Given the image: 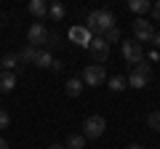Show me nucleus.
Masks as SVG:
<instances>
[{
    "instance_id": "20e7f679",
    "label": "nucleus",
    "mask_w": 160,
    "mask_h": 149,
    "mask_svg": "<svg viewBox=\"0 0 160 149\" xmlns=\"http://www.w3.org/2000/svg\"><path fill=\"white\" fill-rule=\"evenodd\" d=\"M48 35H51V32H48L46 24H43V22H35L32 27L27 29V43L32 48H43V46H48Z\"/></svg>"
},
{
    "instance_id": "f257e3e1",
    "label": "nucleus",
    "mask_w": 160,
    "mask_h": 149,
    "mask_svg": "<svg viewBox=\"0 0 160 149\" xmlns=\"http://www.w3.org/2000/svg\"><path fill=\"white\" fill-rule=\"evenodd\" d=\"M86 29L91 32V37H104V35L109 32V29H115V16L109 11H91L88 13V19H86Z\"/></svg>"
},
{
    "instance_id": "9b49d317",
    "label": "nucleus",
    "mask_w": 160,
    "mask_h": 149,
    "mask_svg": "<svg viewBox=\"0 0 160 149\" xmlns=\"http://www.w3.org/2000/svg\"><path fill=\"white\" fill-rule=\"evenodd\" d=\"M16 88V74L13 72H0V93H11Z\"/></svg>"
},
{
    "instance_id": "c756f323",
    "label": "nucleus",
    "mask_w": 160,
    "mask_h": 149,
    "mask_svg": "<svg viewBox=\"0 0 160 149\" xmlns=\"http://www.w3.org/2000/svg\"><path fill=\"white\" fill-rule=\"evenodd\" d=\"M128 149H144V147H139V144H131V147H128Z\"/></svg>"
},
{
    "instance_id": "6e6552de",
    "label": "nucleus",
    "mask_w": 160,
    "mask_h": 149,
    "mask_svg": "<svg viewBox=\"0 0 160 149\" xmlns=\"http://www.w3.org/2000/svg\"><path fill=\"white\" fill-rule=\"evenodd\" d=\"M69 40L75 43V46H80V48H88L91 46V32H88L83 24H75V27H69Z\"/></svg>"
},
{
    "instance_id": "f8f14e48",
    "label": "nucleus",
    "mask_w": 160,
    "mask_h": 149,
    "mask_svg": "<svg viewBox=\"0 0 160 149\" xmlns=\"http://www.w3.org/2000/svg\"><path fill=\"white\" fill-rule=\"evenodd\" d=\"M64 91H67L69 99L80 96V93H83V80H80V77H69V80L64 83Z\"/></svg>"
},
{
    "instance_id": "dca6fc26",
    "label": "nucleus",
    "mask_w": 160,
    "mask_h": 149,
    "mask_svg": "<svg viewBox=\"0 0 160 149\" xmlns=\"http://www.w3.org/2000/svg\"><path fill=\"white\" fill-rule=\"evenodd\" d=\"M83 147H86V138H83V133H69V136H67L64 149H83Z\"/></svg>"
},
{
    "instance_id": "423d86ee",
    "label": "nucleus",
    "mask_w": 160,
    "mask_h": 149,
    "mask_svg": "<svg viewBox=\"0 0 160 149\" xmlns=\"http://www.w3.org/2000/svg\"><path fill=\"white\" fill-rule=\"evenodd\" d=\"M133 37H136V43L142 46V43H152L155 37V27L149 19H136L133 22Z\"/></svg>"
},
{
    "instance_id": "1a4fd4ad",
    "label": "nucleus",
    "mask_w": 160,
    "mask_h": 149,
    "mask_svg": "<svg viewBox=\"0 0 160 149\" xmlns=\"http://www.w3.org/2000/svg\"><path fill=\"white\" fill-rule=\"evenodd\" d=\"M88 51H91V56L96 59L99 64H104V61L109 59V46L104 43V37H93L91 46H88Z\"/></svg>"
},
{
    "instance_id": "f03ea898",
    "label": "nucleus",
    "mask_w": 160,
    "mask_h": 149,
    "mask_svg": "<svg viewBox=\"0 0 160 149\" xmlns=\"http://www.w3.org/2000/svg\"><path fill=\"white\" fill-rule=\"evenodd\" d=\"M149 80H152V67H149L147 61L136 64V67H131V74H128V85L131 88H147Z\"/></svg>"
},
{
    "instance_id": "39448f33",
    "label": "nucleus",
    "mask_w": 160,
    "mask_h": 149,
    "mask_svg": "<svg viewBox=\"0 0 160 149\" xmlns=\"http://www.w3.org/2000/svg\"><path fill=\"white\" fill-rule=\"evenodd\" d=\"M80 80H83V85H102L104 80H107V69L102 67V64H88L86 69H83V77H80Z\"/></svg>"
},
{
    "instance_id": "cd10ccee",
    "label": "nucleus",
    "mask_w": 160,
    "mask_h": 149,
    "mask_svg": "<svg viewBox=\"0 0 160 149\" xmlns=\"http://www.w3.org/2000/svg\"><path fill=\"white\" fill-rule=\"evenodd\" d=\"M48 149H64V144H51Z\"/></svg>"
},
{
    "instance_id": "393cba45",
    "label": "nucleus",
    "mask_w": 160,
    "mask_h": 149,
    "mask_svg": "<svg viewBox=\"0 0 160 149\" xmlns=\"http://www.w3.org/2000/svg\"><path fill=\"white\" fill-rule=\"evenodd\" d=\"M147 56H149V61H152V64H158V61H160V53H158V51H155V48H152V51H149V53H147Z\"/></svg>"
},
{
    "instance_id": "5701e85b",
    "label": "nucleus",
    "mask_w": 160,
    "mask_h": 149,
    "mask_svg": "<svg viewBox=\"0 0 160 149\" xmlns=\"http://www.w3.org/2000/svg\"><path fill=\"white\" fill-rule=\"evenodd\" d=\"M56 46H59V35L51 32V35H48V51H51V48H56Z\"/></svg>"
},
{
    "instance_id": "9d476101",
    "label": "nucleus",
    "mask_w": 160,
    "mask_h": 149,
    "mask_svg": "<svg viewBox=\"0 0 160 149\" xmlns=\"http://www.w3.org/2000/svg\"><path fill=\"white\" fill-rule=\"evenodd\" d=\"M27 11L32 13L35 19H46L48 16V3H46V0H29V3H27Z\"/></svg>"
},
{
    "instance_id": "412c9836",
    "label": "nucleus",
    "mask_w": 160,
    "mask_h": 149,
    "mask_svg": "<svg viewBox=\"0 0 160 149\" xmlns=\"http://www.w3.org/2000/svg\"><path fill=\"white\" fill-rule=\"evenodd\" d=\"M104 43H107V46H109V43H120V29H118V27L109 29V32L104 35Z\"/></svg>"
},
{
    "instance_id": "4be33fe9",
    "label": "nucleus",
    "mask_w": 160,
    "mask_h": 149,
    "mask_svg": "<svg viewBox=\"0 0 160 149\" xmlns=\"http://www.w3.org/2000/svg\"><path fill=\"white\" fill-rule=\"evenodd\" d=\"M8 125H11V115L6 109H0V128H8Z\"/></svg>"
},
{
    "instance_id": "4468645a",
    "label": "nucleus",
    "mask_w": 160,
    "mask_h": 149,
    "mask_svg": "<svg viewBox=\"0 0 160 149\" xmlns=\"http://www.w3.org/2000/svg\"><path fill=\"white\" fill-rule=\"evenodd\" d=\"M64 13H67V8H64L62 3H51V6H48V19H51V22H64Z\"/></svg>"
},
{
    "instance_id": "aec40b11",
    "label": "nucleus",
    "mask_w": 160,
    "mask_h": 149,
    "mask_svg": "<svg viewBox=\"0 0 160 149\" xmlns=\"http://www.w3.org/2000/svg\"><path fill=\"white\" fill-rule=\"evenodd\" d=\"M147 123H149V128H155V131H160V109H155V112H149Z\"/></svg>"
},
{
    "instance_id": "a211bd4d",
    "label": "nucleus",
    "mask_w": 160,
    "mask_h": 149,
    "mask_svg": "<svg viewBox=\"0 0 160 149\" xmlns=\"http://www.w3.org/2000/svg\"><path fill=\"white\" fill-rule=\"evenodd\" d=\"M149 8H152L149 0H131V3H128V11L131 13H147Z\"/></svg>"
},
{
    "instance_id": "2eb2a0df",
    "label": "nucleus",
    "mask_w": 160,
    "mask_h": 149,
    "mask_svg": "<svg viewBox=\"0 0 160 149\" xmlns=\"http://www.w3.org/2000/svg\"><path fill=\"white\" fill-rule=\"evenodd\" d=\"M38 51H40V48H32V46H24L22 51L16 53V56H19V61H22V64H27V61H32V64H35V59H38Z\"/></svg>"
},
{
    "instance_id": "c85d7f7f",
    "label": "nucleus",
    "mask_w": 160,
    "mask_h": 149,
    "mask_svg": "<svg viewBox=\"0 0 160 149\" xmlns=\"http://www.w3.org/2000/svg\"><path fill=\"white\" fill-rule=\"evenodd\" d=\"M0 149H8V144H6V138H0Z\"/></svg>"
},
{
    "instance_id": "a878e982",
    "label": "nucleus",
    "mask_w": 160,
    "mask_h": 149,
    "mask_svg": "<svg viewBox=\"0 0 160 149\" xmlns=\"http://www.w3.org/2000/svg\"><path fill=\"white\" fill-rule=\"evenodd\" d=\"M62 67H64V64L59 61V59H53V64H51V69H53V72H62Z\"/></svg>"
},
{
    "instance_id": "bb28decb",
    "label": "nucleus",
    "mask_w": 160,
    "mask_h": 149,
    "mask_svg": "<svg viewBox=\"0 0 160 149\" xmlns=\"http://www.w3.org/2000/svg\"><path fill=\"white\" fill-rule=\"evenodd\" d=\"M152 43H155V51L160 48V32H155V37H152Z\"/></svg>"
},
{
    "instance_id": "7ed1b4c3",
    "label": "nucleus",
    "mask_w": 160,
    "mask_h": 149,
    "mask_svg": "<svg viewBox=\"0 0 160 149\" xmlns=\"http://www.w3.org/2000/svg\"><path fill=\"white\" fill-rule=\"evenodd\" d=\"M104 131H107V120H104L102 115H91V117H86L83 120V138H102L104 136Z\"/></svg>"
},
{
    "instance_id": "b1692460",
    "label": "nucleus",
    "mask_w": 160,
    "mask_h": 149,
    "mask_svg": "<svg viewBox=\"0 0 160 149\" xmlns=\"http://www.w3.org/2000/svg\"><path fill=\"white\" fill-rule=\"evenodd\" d=\"M149 11H152V16H155V22H160V0H158V3H155L152 8H149Z\"/></svg>"
},
{
    "instance_id": "6ab92c4d",
    "label": "nucleus",
    "mask_w": 160,
    "mask_h": 149,
    "mask_svg": "<svg viewBox=\"0 0 160 149\" xmlns=\"http://www.w3.org/2000/svg\"><path fill=\"white\" fill-rule=\"evenodd\" d=\"M126 85H128V83H126V77H120V74H115L112 80H109V88H112L115 93H120V91H123Z\"/></svg>"
},
{
    "instance_id": "0eeeda50",
    "label": "nucleus",
    "mask_w": 160,
    "mask_h": 149,
    "mask_svg": "<svg viewBox=\"0 0 160 149\" xmlns=\"http://www.w3.org/2000/svg\"><path fill=\"white\" fill-rule=\"evenodd\" d=\"M120 48H123V59H126V61L131 64V67H136V64H142V61H144V48L139 46V43L126 40Z\"/></svg>"
},
{
    "instance_id": "f3484780",
    "label": "nucleus",
    "mask_w": 160,
    "mask_h": 149,
    "mask_svg": "<svg viewBox=\"0 0 160 149\" xmlns=\"http://www.w3.org/2000/svg\"><path fill=\"white\" fill-rule=\"evenodd\" d=\"M53 64V56H51V51H46V48H40L38 51V59H35V67H51Z\"/></svg>"
},
{
    "instance_id": "ddd939ff",
    "label": "nucleus",
    "mask_w": 160,
    "mask_h": 149,
    "mask_svg": "<svg viewBox=\"0 0 160 149\" xmlns=\"http://www.w3.org/2000/svg\"><path fill=\"white\" fill-rule=\"evenodd\" d=\"M0 67H6V72H13V69L22 67V61H19L16 53H6V56H0Z\"/></svg>"
}]
</instances>
